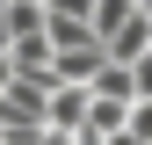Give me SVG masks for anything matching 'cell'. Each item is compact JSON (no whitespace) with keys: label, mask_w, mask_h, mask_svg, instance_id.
<instances>
[{"label":"cell","mask_w":152,"mask_h":145,"mask_svg":"<svg viewBox=\"0 0 152 145\" xmlns=\"http://www.w3.org/2000/svg\"><path fill=\"white\" fill-rule=\"evenodd\" d=\"M0 145H7V138H0Z\"/></svg>","instance_id":"1"}]
</instances>
